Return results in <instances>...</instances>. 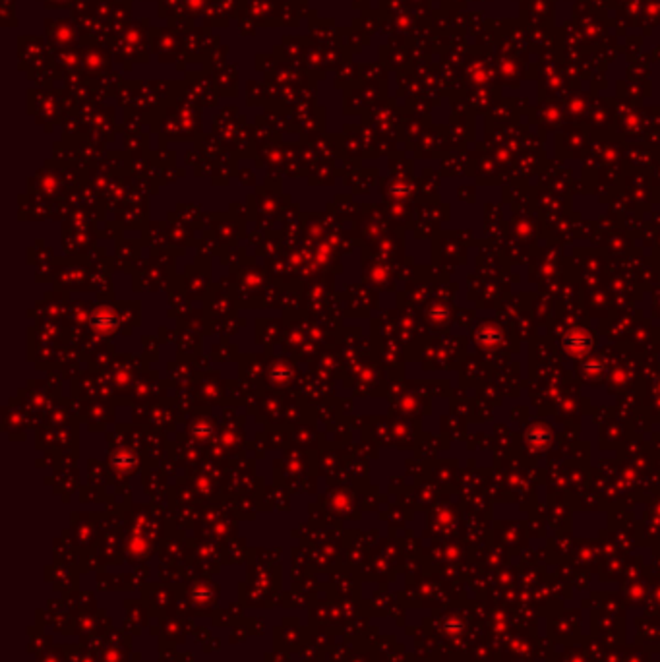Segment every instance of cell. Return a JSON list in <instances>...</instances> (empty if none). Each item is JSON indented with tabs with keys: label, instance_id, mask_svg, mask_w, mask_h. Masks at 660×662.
<instances>
[{
	"label": "cell",
	"instance_id": "1",
	"mask_svg": "<svg viewBox=\"0 0 660 662\" xmlns=\"http://www.w3.org/2000/svg\"><path fill=\"white\" fill-rule=\"evenodd\" d=\"M463 621H459V620H450V621H446V631L448 633H451V635H455V633H461L463 631Z\"/></svg>",
	"mask_w": 660,
	"mask_h": 662
}]
</instances>
